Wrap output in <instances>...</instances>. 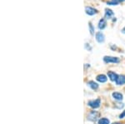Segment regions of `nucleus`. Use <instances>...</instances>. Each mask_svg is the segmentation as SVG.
I'll return each mask as SVG.
<instances>
[{
    "instance_id": "nucleus-17",
    "label": "nucleus",
    "mask_w": 125,
    "mask_h": 124,
    "mask_svg": "<svg viewBox=\"0 0 125 124\" xmlns=\"http://www.w3.org/2000/svg\"><path fill=\"white\" fill-rule=\"evenodd\" d=\"M123 107V103H117V108H122Z\"/></svg>"
},
{
    "instance_id": "nucleus-4",
    "label": "nucleus",
    "mask_w": 125,
    "mask_h": 124,
    "mask_svg": "<svg viewBox=\"0 0 125 124\" xmlns=\"http://www.w3.org/2000/svg\"><path fill=\"white\" fill-rule=\"evenodd\" d=\"M85 13L88 15H89V16H93V15L96 14V13H98V11H97V9L94 8L87 6V7L85 8Z\"/></svg>"
},
{
    "instance_id": "nucleus-19",
    "label": "nucleus",
    "mask_w": 125,
    "mask_h": 124,
    "mask_svg": "<svg viewBox=\"0 0 125 124\" xmlns=\"http://www.w3.org/2000/svg\"><path fill=\"white\" fill-rule=\"evenodd\" d=\"M121 32H122V33H124V34H125V27H123V29L121 30Z\"/></svg>"
},
{
    "instance_id": "nucleus-7",
    "label": "nucleus",
    "mask_w": 125,
    "mask_h": 124,
    "mask_svg": "<svg viewBox=\"0 0 125 124\" xmlns=\"http://www.w3.org/2000/svg\"><path fill=\"white\" fill-rule=\"evenodd\" d=\"M107 26V22H106V18H101L98 22V27L99 30H103Z\"/></svg>"
},
{
    "instance_id": "nucleus-9",
    "label": "nucleus",
    "mask_w": 125,
    "mask_h": 124,
    "mask_svg": "<svg viewBox=\"0 0 125 124\" xmlns=\"http://www.w3.org/2000/svg\"><path fill=\"white\" fill-rule=\"evenodd\" d=\"M108 76H109V79H110L111 81H115L117 80V78H118V74H116L115 73H113V72H108Z\"/></svg>"
},
{
    "instance_id": "nucleus-8",
    "label": "nucleus",
    "mask_w": 125,
    "mask_h": 124,
    "mask_svg": "<svg viewBox=\"0 0 125 124\" xmlns=\"http://www.w3.org/2000/svg\"><path fill=\"white\" fill-rule=\"evenodd\" d=\"M116 84L117 85H123L125 84V76L124 75H119L118 78L116 80Z\"/></svg>"
},
{
    "instance_id": "nucleus-15",
    "label": "nucleus",
    "mask_w": 125,
    "mask_h": 124,
    "mask_svg": "<svg viewBox=\"0 0 125 124\" xmlns=\"http://www.w3.org/2000/svg\"><path fill=\"white\" fill-rule=\"evenodd\" d=\"M88 27H89V32H90L91 35H94V27L92 23H88Z\"/></svg>"
},
{
    "instance_id": "nucleus-14",
    "label": "nucleus",
    "mask_w": 125,
    "mask_h": 124,
    "mask_svg": "<svg viewBox=\"0 0 125 124\" xmlns=\"http://www.w3.org/2000/svg\"><path fill=\"white\" fill-rule=\"evenodd\" d=\"M110 122L108 118H101L98 121V124H109Z\"/></svg>"
},
{
    "instance_id": "nucleus-16",
    "label": "nucleus",
    "mask_w": 125,
    "mask_h": 124,
    "mask_svg": "<svg viewBox=\"0 0 125 124\" xmlns=\"http://www.w3.org/2000/svg\"><path fill=\"white\" fill-rule=\"evenodd\" d=\"M125 117V110H124V111H123V113H121V114H120V115H119V118H123V117Z\"/></svg>"
},
{
    "instance_id": "nucleus-6",
    "label": "nucleus",
    "mask_w": 125,
    "mask_h": 124,
    "mask_svg": "<svg viewBox=\"0 0 125 124\" xmlns=\"http://www.w3.org/2000/svg\"><path fill=\"white\" fill-rule=\"evenodd\" d=\"M114 13L113 12V10L109 8H106L105 9V13H104V18L106 19H111V18L113 17Z\"/></svg>"
},
{
    "instance_id": "nucleus-5",
    "label": "nucleus",
    "mask_w": 125,
    "mask_h": 124,
    "mask_svg": "<svg viewBox=\"0 0 125 124\" xmlns=\"http://www.w3.org/2000/svg\"><path fill=\"white\" fill-rule=\"evenodd\" d=\"M96 40H97L98 43H102L104 42L105 40V37L104 35H103V33H102V32H98V33H96Z\"/></svg>"
},
{
    "instance_id": "nucleus-10",
    "label": "nucleus",
    "mask_w": 125,
    "mask_h": 124,
    "mask_svg": "<svg viewBox=\"0 0 125 124\" xmlns=\"http://www.w3.org/2000/svg\"><path fill=\"white\" fill-rule=\"evenodd\" d=\"M97 80L98 81V82H107V80H108V78L105 76V75H103V74H100V75H98L97 76Z\"/></svg>"
},
{
    "instance_id": "nucleus-3",
    "label": "nucleus",
    "mask_w": 125,
    "mask_h": 124,
    "mask_svg": "<svg viewBox=\"0 0 125 124\" xmlns=\"http://www.w3.org/2000/svg\"><path fill=\"white\" fill-rule=\"evenodd\" d=\"M98 117H99V113L96 111H92L88 115V119L89 121H92V122H95L98 120Z\"/></svg>"
},
{
    "instance_id": "nucleus-2",
    "label": "nucleus",
    "mask_w": 125,
    "mask_h": 124,
    "mask_svg": "<svg viewBox=\"0 0 125 124\" xmlns=\"http://www.w3.org/2000/svg\"><path fill=\"white\" fill-rule=\"evenodd\" d=\"M100 103H101V100L99 98L96 99V100H91V101H88V105L89 107H91L92 108H98L100 107Z\"/></svg>"
},
{
    "instance_id": "nucleus-12",
    "label": "nucleus",
    "mask_w": 125,
    "mask_h": 124,
    "mask_svg": "<svg viewBox=\"0 0 125 124\" xmlns=\"http://www.w3.org/2000/svg\"><path fill=\"white\" fill-rule=\"evenodd\" d=\"M113 97L114 99H116V100L118 101H120V100H123V94H121L120 93H113Z\"/></svg>"
},
{
    "instance_id": "nucleus-11",
    "label": "nucleus",
    "mask_w": 125,
    "mask_h": 124,
    "mask_svg": "<svg viewBox=\"0 0 125 124\" xmlns=\"http://www.w3.org/2000/svg\"><path fill=\"white\" fill-rule=\"evenodd\" d=\"M88 84L93 90H97L98 88V84L96 83V82H94V81H89V82H88Z\"/></svg>"
},
{
    "instance_id": "nucleus-20",
    "label": "nucleus",
    "mask_w": 125,
    "mask_h": 124,
    "mask_svg": "<svg viewBox=\"0 0 125 124\" xmlns=\"http://www.w3.org/2000/svg\"><path fill=\"white\" fill-rule=\"evenodd\" d=\"M113 124H122V123H120V122H114V123H113Z\"/></svg>"
},
{
    "instance_id": "nucleus-18",
    "label": "nucleus",
    "mask_w": 125,
    "mask_h": 124,
    "mask_svg": "<svg viewBox=\"0 0 125 124\" xmlns=\"http://www.w3.org/2000/svg\"><path fill=\"white\" fill-rule=\"evenodd\" d=\"M85 47H86V48H87L88 50H89V51H90V50L92 49L90 46H88V43H85Z\"/></svg>"
},
{
    "instance_id": "nucleus-1",
    "label": "nucleus",
    "mask_w": 125,
    "mask_h": 124,
    "mask_svg": "<svg viewBox=\"0 0 125 124\" xmlns=\"http://www.w3.org/2000/svg\"><path fill=\"white\" fill-rule=\"evenodd\" d=\"M103 61H104L106 63H118L119 62V59L118 58H115V57H111V56H105L103 58Z\"/></svg>"
},
{
    "instance_id": "nucleus-13",
    "label": "nucleus",
    "mask_w": 125,
    "mask_h": 124,
    "mask_svg": "<svg viewBox=\"0 0 125 124\" xmlns=\"http://www.w3.org/2000/svg\"><path fill=\"white\" fill-rule=\"evenodd\" d=\"M125 0H111L109 2H108V5H118L119 3H123L124 2Z\"/></svg>"
}]
</instances>
